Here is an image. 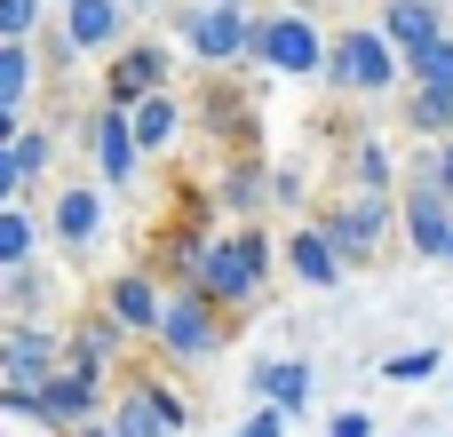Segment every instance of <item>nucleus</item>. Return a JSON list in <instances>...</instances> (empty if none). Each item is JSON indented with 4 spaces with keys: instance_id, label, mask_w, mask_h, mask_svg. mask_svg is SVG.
<instances>
[{
    "instance_id": "29",
    "label": "nucleus",
    "mask_w": 453,
    "mask_h": 437,
    "mask_svg": "<svg viewBox=\"0 0 453 437\" xmlns=\"http://www.w3.org/2000/svg\"><path fill=\"white\" fill-rule=\"evenodd\" d=\"M255 199H263V175H231V183H223V207H239V215H247Z\"/></svg>"
},
{
    "instance_id": "14",
    "label": "nucleus",
    "mask_w": 453,
    "mask_h": 437,
    "mask_svg": "<svg viewBox=\"0 0 453 437\" xmlns=\"http://www.w3.org/2000/svg\"><path fill=\"white\" fill-rule=\"evenodd\" d=\"M255 398L279 406V414H303V406H311V366H303V358H271V366H255Z\"/></svg>"
},
{
    "instance_id": "26",
    "label": "nucleus",
    "mask_w": 453,
    "mask_h": 437,
    "mask_svg": "<svg viewBox=\"0 0 453 437\" xmlns=\"http://www.w3.org/2000/svg\"><path fill=\"white\" fill-rule=\"evenodd\" d=\"M40 24V0H0V40H32Z\"/></svg>"
},
{
    "instance_id": "10",
    "label": "nucleus",
    "mask_w": 453,
    "mask_h": 437,
    "mask_svg": "<svg viewBox=\"0 0 453 437\" xmlns=\"http://www.w3.org/2000/svg\"><path fill=\"white\" fill-rule=\"evenodd\" d=\"M96 167H104V183H127L143 167V135L127 111H96Z\"/></svg>"
},
{
    "instance_id": "5",
    "label": "nucleus",
    "mask_w": 453,
    "mask_h": 437,
    "mask_svg": "<svg viewBox=\"0 0 453 437\" xmlns=\"http://www.w3.org/2000/svg\"><path fill=\"white\" fill-rule=\"evenodd\" d=\"M183 40H191L199 64H231V56H255V16L231 8V0H207V8L183 16Z\"/></svg>"
},
{
    "instance_id": "21",
    "label": "nucleus",
    "mask_w": 453,
    "mask_h": 437,
    "mask_svg": "<svg viewBox=\"0 0 453 437\" xmlns=\"http://www.w3.org/2000/svg\"><path fill=\"white\" fill-rule=\"evenodd\" d=\"M24 263H32V215L0 207V271H24Z\"/></svg>"
},
{
    "instance_id": "12",
    "label": "nucleus",
    "mask_w": 453,
    "mask_h": 437,
    "mask_svg": "<svg viewBox=\"0 0 453 437\" xmlns=\"http://www.w3.org/2000/svg\"><path fill=\"white\" fill-rule=\"evenodd\" d=\"M287 263H295V279H303V287H334L350 255H342V247H334V231L319 223V231H295V247H287Z\"/></svg>"
},
{
    "instance_id": "27",
    "label": "nucleus",
    "mask_w": 453,
    "mask_h": 437,
    "mask_svg": "<svg viewBox=\"0 0 453 437\" xmlns=\"http://www.w3.org/2000/svg\"><path fill=\"white\" fill-rule=\"evenodd\" d=\"M358 175H366V191H382L390 183V151L382 143H358Z\"/></svg>"
},
{
    "instance_id": "31",
    "label": "nucleus",
    "mask_w": 453,
    "mask_h": 437,
    "mask_svg": "<svg viewBox=\"0 0 453 437\" xmlns=\"http://www.w3.org/2000/svg\"><path fill=\"white\" fill-rule=\"evenodd\" d=\"M438 183H446V191H453V143H446V151H438Z\"/></svg>"
},
{
    "instance_id": "1",
    "label": "nucleus",
    "mask_w": 453,
    "mask_h": 437,
    "mask_svg": "<svg viewBox=\"0 0 453 437\" xmlns=\"http://www.w3.org/2000/svg\"><path fill=\"white\" fill-rule=\"evenodd\" d=\"M175 263H183V279H191L207 303H239V295H255V279H263V271H255V255H247V239H215V247H207V239H191Z\"/></svg>"
},
{
    "instance_id": "2",
    "label": "nucleus",
    "mask_w": 453,
    "mask_h": 437,
    "mask_svg": "<svg viewBox=\"0 0 453 437\" xmlns=\"http://www.w3.org/2000/svg\"><path fill=\"white\" fill-rule=\"evenodd\" d=\"M398 40L390 32H374V24H358V32H342L334 40V56H326V80L334 88H358V96H374V88H390L398 80Z\"/></svg>"
},
{
    "instance_id": "16",
    "label": "nucleus",
    "mask_w": 453,
    "mask_h": 437,
    "mask_svg": "<svg viewBox=\"0 0 453 437\" xmlns=\"http://www.w3.org/2000/svg\"><path fill=\"white\" fill-rule=\"evenodd\" d=\"M111 318H119L127 334H159V318H167V303L151 295V279H143V271H127V279L111 287Z\"/></svg>"
},
{
    "instance_id": "30",
    "label": "nucleus",
    "mask_w": 453,
    "mask_h": 437,
    "mask_svg": "<svg viewBox=\"0 0 453 437\" xmlns=\"http://www.w3.org/2000/svg\"><path fill=\"white\" fill-rule=\"evenodd\" d=\"M326 437H374V422H366V414H334V422H326Z\"/></svg>"
},
{
    "instance_id": "35",
    "label": "nucleus",
    "mask_w": 453,
    "mask_h": 437,
    "mask_svg": "<svg viewBox=\"0 0 453 437\" xmlns=\"http://www.w3.org/2000/svg\"><path fill=\"white\" fill-rule=\"evenodd\" d=\"M231 8H239V0H231Z\"/></svg>"
},
{
    "instance_id": "34",
    "label": "nucleus",
    "mask_w": 453,
    "mask_h": 437,
    "mask_svg": "<svg viewBox=\"0 0 453 437\" xmlns=\"http://www.w3.org/2000/svg\"><path fill=\"white\" fill-rule=\"evenodd\" d=\"M446 263H453V247H446Z\"/></svg>"
},
{
    "instance_id": "9",
    "label": "nucleus",
    "mask_w": 453,
    "mask_h": 437,
    "mask_svg": "<svg viewBox=\"0 0 453 437\" xmlns=\"http://www.w3.org/2000/svg\"><path fill=\"white\" fill-rule=\"evenodd\" d=\"M326 231H334V247H342L350 263H358V255H374V247H382V231H390V191H358Z\"/></svg>"
},
{
    "instance_id": "8",
    "label": "nucleus",
    "mask_w": 453,
    "mask_h": 437,
    "mask_svg": "<svg viewBox=\"0 0 453 437\" xmlns=\"http://www.w3.org/2000/svg\"><path fill=\"white\" fill-rule=\"evenodd\" d=\"M96 406H104V382H96V366H88V358H72V366L40 390V414H48V422H72V430H88V414H96Z\"/></svg>"
},
{
    "instance_id": "7",
    "label": "nucleus",
    "mask_w": 453,
    "mask_h": 437,
    "mask_svg": "<svg viewBox=\"0 0 453 437\" xmlns=\"http://www.w3.org/2000/svg\"><path fill=\"white\" fill-rule=\"evenodd\" d=\"M159 342L175 350V358H207L215 342H223V326H215V303L191 287L183 303H167V318H159Z\"/></svg>"
},
{
    "instance_id": "13",
    "label": "nucleus",
    "mask_w": 453,
    "mask_h": 437,
    "mask_svg": "<svg viewBox=\"0 0 453 437\" xmlns=\"http://www.w3.org/2000/svg\"><path fill=\"white\" fill-rule=\"evenodd\" d=\"M382 32L398 40V56H414V48L446 40V16H438V0H390L382 8Z\"/></svg>"
},
{
    "instance_id": "23",
    "label": "nucleus",
    "mask_w": 453,
    "mask_h": 437,
    "mask_svg": "<svg viewBox=\"0 0 453 437\" xmlns=\"http://www.w3.org/2000/svg\"><path fill=\"white\" fill-rule=\"evenodd\" d=\"M48 151H56V143H48V135H40V127H24V135H16V143H8V159H16V167H24V183H32V175H40V167H48Z\"/></svg>"
},
{
    "instance_id": "4",
    "label": "nucleus",
    "mask_w": 453,
    "mask_h": 437,
    "mask_svg": "<svg viewBox=\"0 0 453 437\" xmlns=\"http://www.w3.org/2000/svg\"><path fill=\"white\" fill-rule=\"evenodd\" d=\"M56 374H64V342H56L48 326L16 318L8 342H0V390H48Z\"/></svg>"
},
{
    "instance_id": "20",
    "label": "nucleus",
    "mask_w": 453,
    "mask_h": 437,
    "mask_svg": "<svg viewBox=\"0 0 453 437\" xmlns=\"http://www.w3.org/2000/svg\"><path fill=\"white\" fill-rule=\"evenodd\" d=\"M406 72H414V88H446V96H453V32H446V40H430V48H414Z\"/></svg>"
},
{
    "instance_id": "24",
    "label": "nucleus",
    "mask_w": 453,
    "mask_h": 437,
    "mask_svg": "<svg viewBox=\"0 0 453 437\" xmlns=\"http://www.w3.org/2000/svg\"><path fill=\"white\" fill-rule=\"evenodd\" d=\"M119 334H127L119 318H96V326H80V358H88V366H96V358H111V350H119Z\"/></svg>"
},
{
    "instance_id": "15",
    "label": "nucleus",
    "mask_w": 453,
    "mask_h": 437,
    "mask_svg": "<svg viewBox=\"0 0 453 437\" xmlns=\"http://www.w3.org/2000/svg\"><path fill=\"white\" fill-rule=\"evenodd\" d=\"M119 24H127V0H64V32L80 48H111Z\"/></svg>"
},
{
    "instance_id": "17",
    "label": "nucleus",
    "mask_w": 453,
    "mask_h": 437,
    "mask_svg": "<svg viewBox=\"0 0 453 437\" xmlns=\"http://www.w3.org/2000/svg\"><path fill=\"white\" fill-rule=\"evenodd\" d=\"M96 223H104L96 191H56V239H64V247H88V239H96Z\"/></svg>"
},
{
    "instance_id": "28",
    "label": "nucleus",
    "mask_w": 453,
    "mask_h": 437,
    "mask_svg": "<svg viewBox=\"0 0 453 437\" xmlns=\"http://www.w3.org/2000/svg\"><path fill=\"white\" fill-rule=\"evenodd\" d=\"M239 437H287V414H279V406H255V414L239 422Z\"/></svg>"
},
{
    "instance_id": "3",
    "label": "nucleus",
    "mask_w": 453,
    "mask_h": 437,
    "mask_svg": "<svg viewBox=\"0 0 453 437\" xmlns=\"http://www.w3.org/2000/svg\"><path fill=\"white\" fill-rule=\"evenodd\" d=\"M255 56L271 72H326L334 40H319V24L303 8H287V16H255Z\"/></svg>"
},
{
    "instance_id": "25",
    "label": "nucleus",
    "mask_w": 453,
    "mask_h": 437,
    "mask_svg": "<svg viewBox=\"0 0 453 437\" xmlns=\"http://www.w3.org/2000/svg\"><path fill=\"white\" fill-rule=\"evenodd\" d=\"M422 374H438V350H398V358H382V382H422Z\"/></svg>"
},
{
    "instance_id": "6",
    "label": "nucleus",
    "mask_w": 453,
    "mask_h": 437,
    "mask_svg": "<svg viewBox=\"0 0 453 437\" xmlns=\"http://www.w3.org/2000/svg\"><path fill=\"white\" fill-rule=\"evenodd\" d=\"M406 231H414V255L446 263V247H453V191L438 183V175L406 191Z\"/></svg>"
},
{
    "instance_id": "11",
    "label": "nucleus",
    "mask_w": 453,
    "mask_h": 437,
    "mask_svg": "<svg viewBox=\"0 0 453 437\" xmlns=\"http://www.w3.org/2000/svg\"><path fill=\"white\" fill-rule=\"evenodd\" d=\"M167 80V48H127V64L111 72V111H135L143 96H159Z\"/></svg>"
},
{
    "instance_id": "18",
    "label": "nucleus",
    "mask_w": 453,
    "mask_h": 437,
    "mask_svg": "<svg viewBox=\"0 0 453 437\" xmlns=\"http://www.w3.org/2000/svg\"><path fill=\"white\" fill-rule=\"evenodd\" d=\"M127 119H135V135H143V151H167V143H175V127H183V111H175V96H143V104H135Z\"/></svg>"
},
{
    "instance_id": "33",
    "label": "nucleus",
    "mask_w": 453,
    "mask_h": 437,
    "mask_svg": "<svg viewBox=\"0 0 453 437\" xmlns=\"http://www.w3.org/2000/svg\"><path fill=\"white\" fill-rule=\"evenodd\" d=\"M127 8H151V0H127Z\"/></svg>"
},
{
    "instance_id": "32",
    "label": "nucleus",
    "mask_w": 453,
    "mask_h": 437,
    "mask_svg": "<svg viewBox=\"0 0 453 437\" xmlns=\"http://www.w3.org/2000/svg\"><path fill=\"white\" fill-rule=\"evenodd\" d=\"M80 437H119V430H80Z\"/></svg>"
},
{
    "instance_id": "19",
    "label": "nucleus",
    "mask_w": 453,
    "mask_h": 437,
    "mask_svg": "<svg viewBox=\"0 0 453 437\" xmlns=\"http://www.w3.org/2000/svg\"><path fill=\"white\" fill-rule=\"evenodd\" d=\"M32 72H40V64H32V48H24V40H8V48H0V111H24Z\"/></svg>"
},
{
    "instance_id": "22",
    "label": "nucleus",
    "mask_w": 453,
    "mask_h": 437,
    "mask_svg": "<svg viewBox=\"0 0 453 437\" xmlns=\"http://www.w3.org/2000/svg\"><path fill=\"white\" fill-rule=\"evenodd\" d=\"M414 127H422V135H446L453 127V96L446 88H414Z\"/></svg>"
}]
</instances>
